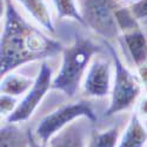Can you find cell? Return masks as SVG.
I'll list each match as a JSON object with an SVG mask.
<instances>
[{"label":"cell","instance_id":"obj_1","mask_svg":"<svg viewBox=\"0 0 147 147\" xmlns=\"http://www.w3.org/2000/svg\"><path fill=\"white\" fill-rule=\"evenodd\" d=\"M3 24L0 35V76L61 54L64 45L30 21L14 3L3 0Z\"/></svg>","mask_w":147,"mask_h":147},{"label":"cell","instance_id":"obj_20","mask_svg":"<svg viewBox=\"0 0 147 147\" xmlns=\"http://www.w3.org/2000/svg\"><path fill=\"white\" fill-rule=\"evenodd\" d=\"M138 1H139V0H122V3H124L125 5H128V6L136 4V3H138Z\"/></svg>","mask_w":147,"mask_h":147},{"label":"cell","instance_id":"obj_5","mask_svg":"<svg viewBox=\"0 0 147 147\" xmlns=\"http://www.w3.org/2000/svg\"><path fill=\"white\" fill-rule=\"evenodd\" d=\"M79 3L85 27L91 28L107 41L120 38L115 14L125 5L122 0H79Z\"/></svg>","mask_w":147,"mask_h":147},{"label":"cell","instance_id":"obj_15","mask_svg":"<svg viewBox=\"0 0 147 147\" xmlns=\"http://www.w3.org/2000/svg\"><path fill=\"white\" fill-rule=\"evenodd\" d=\"M120 131L117 127L102 131L92 129L88 137L87 147H118Z\"/></svg>","mask_w":147,"mask_h":147},{"label":"cell","instance_id":"obj_16","mask_svg":"<svg viewBox=\"0 0 147 147\" xmlns=\"http://www.w3.org/2000/svg\"><path fill=\"white\" fill-rule=\"evenodd\" d=\"M19 100L20 99L17 96L1 93V98H0V113H1V118L4 120L14 112V109L19 104Z\"/></svg>","mask_w":147,"mask_h":147},{"label":"cell","instance_id":"obj_8","mask_svg":"<svg viewBox=\"0 0 147 147\" xmlns=\"http://www.w3.org/2000/svg\"><path fill=\"white\" fill-rule=\"evenodd\" d=\"M92 121L80 118L73 121L50 140L46 147H87Z\"/></svg>","mask_w":147,"mask_h":147},{"label":"cell","instance_id":"obj_18","mask_svg":"<svg viewBox=\"0 0 147 147\" xmlns=\"http://www.w3.org/2000/svg\"><path fill=\"white\" fill-rule=\"evenodd\" d=\"M136 111L139 113V115L144 119L147 118V95L144 98H140V101L138 102V106L136 108Z\"/></svg>","mask_w":147,"mask_h":147},{"label":"cell","instance_id":"obj_3","mask_svg":"<svg viewBox=\"0 0 147 147\" xmlns=\"http://www.w3.org/2000/svg\"><path fill=\"white\" fill-rule=\"evenodd\" d=\"M105 46L111 53L114 65V77L112 91L109 94V104L105 111L106 117H112L121 112L131 111L136 107L142 94V85L140 77L132 72L121 60L114 45L105 40Z\"/></svg>","mask_w":147,"mask_h":147},{"label":"cell","instance_id":"obj_2","mask_svg":"<svg viewBox=\"0 0 147 147\" xmlns=\"http://www.w3.org/2000/svg\"><path fill=\"white\" fill-rule=\"evenodd\" d=\"M100 53H102L100 45L86 36L77 35L73 42L69 46H65L61 52L60 66L53 78L52 90L59 91L73 99L81 88L91 61Z\"/></svg>","mask_w":147,"mask_h":147},{"label":"cell","instance_id":"obj_13","mask_svg":"<svg viewBox=\"0 0 147 147\" xmlns=\"http://www.w3.org/2000/svg\"><path fill=\"white\" fill-rule=\"evenodd\" d=\"M53 13L61 20H73L85 26L79 0H48Z\"/></svg>","mask_w":147,"mask_h":147},{"label":"cell","instance_id":"obj_9","mask_svg":"<svg viewBox=\"0 0 147 147\" xmlns=\"http://www.w3.org/2000/svg\"><path fill=\"white\" fill-rule=\"evenodd\" d=\"M27 17L50 34L55 33L53 9L48 0H14Z\"/></svg>","mask_w":147,"mask_h":147},{"label":"cell","instance_id":"obj_4","mask_svg":"<svg viewBox=\"0 0 147 147\" xmlns=\"http://www.w3.org/2000/svg\"><path fill=\"white\" fill-rule=\"evenodd\" d=\"M80 118H86L92 122H95L98 119L96 113L88 100L80 99L71 101L46 114L39 120L38 125L33 129L34 136L42 145L47 146L55 134Z\"/></svg>","mask_w":147,"mask_h":147},{"label":"cell","instance_id":"obj_17","mask_svg":"<svg viewBox=\"0 0 147 147\" xmlns=\"http://www.w3.org/2000/svg\"><path fill=\"white\" fill-rule=\"evenodd\" d=\"M132 12L139 20L147 18V0H139L138 3L129 6Z\"/></svg>","mask_w":147,"mask_h":147},{"label":"cell","instance_id":"obj_6","mask_svg":"<svg viewBox=\"0 0 147 147\" xmlns=\"http://www.w3.org/2000/svg\"><path fill=\"white\" fill-rule=\"evenodd\" d=\"M53 78L54 74L48 61L47 60L41 61L39 72L35 76L33 86L28 90V92L25 95L21 96L14 112L11 115H8L4 120V122L21 125L24 122L28 121L33 117L36 109H38L40 104L42 102L46 94L50 92V90H52Z\"/></svg>","mask_w":147,"mask_h":147},{"label":"cell","instance_id":"obj_10","mask_svg":"<svg viewBox=\"0 0 147 147\" xmlns=\"http://www.w3.org/2000/svg\"><path fill=\"white\" fill-rule=\"evenodd\" d=\"M118 41L127 50L133 65L137 68L147 64V36L141 27L122 33Z\"/></svg>","mask_w":147,"mask_h":147},{"label":"cell","instance_id":"obj_7","mask_svg":"<svg viewBox=\"0 0 147 147\" xmlns=\"http://www.w3.org/2000/svg\"><path fill=\"white\" fill-rule=\"evenodd\" d=\"M114 65L113 60L106 59L102 53L96 54L87 68L84 77L81 90L88 98H101L109 96L113 85Z\"/></svg>","mask_w":147,"mask_h":147},{"label":"cell","instance_id":"obj_14","mask_svg":"<svg viewBox=\"0 0 147 147\" xmlns=\"http://www.w3.org/2000/svg\"><path fill=\"white\" fill-rule=\"evenodd\" d=\"M1 147H27L28 146V128L22 129L20 124L5 122L0 129Z\"/></svg>","mask_w":147,"mask_h":147},{"label":"cell","instance_id":"obj_11","mask_svg":"<svg viewBox=\"0 0 147 147\" xmlns=\"http://www.w3.org/2000/svg\"><path fill=\"white\" fill-rule=\"evenodd\" d=\"M147 144V128L137 111L132 112L128 122L120 134L118 147H145Z\"/></svg>","mask_w":147,"mask_h":147},{"label":"cell","instance_id":"obj_19","mask_svg":"<svg viewBox=\"0 0 147 147\" xmlns=\"http://www.w3.org/2000/svg\"><path fill=\"white\" fill-rule=\"evenodd\" d=\"M27 147H46L36 139V137L34 136V132L31 128H28V146Z\"/></svg>","mask_w":147,"mask_h":147},{"label":"cell","instance_id":"obj_12","mask_svg":"<svg viewBox=\"0 0 147 147\" xmlns=\"http://www.w3.org/2000/svg\"><path fill=\"white\" fill-rule=\"evenodd\" d=\"M35 77L32 78L24 73H19L16 71H11L1 77L0 82V92L4 94H9L17 98L24 96L28 90L33 86Z\"/></svg>","mask_w":147,"mask_h":147}]
</instances>
